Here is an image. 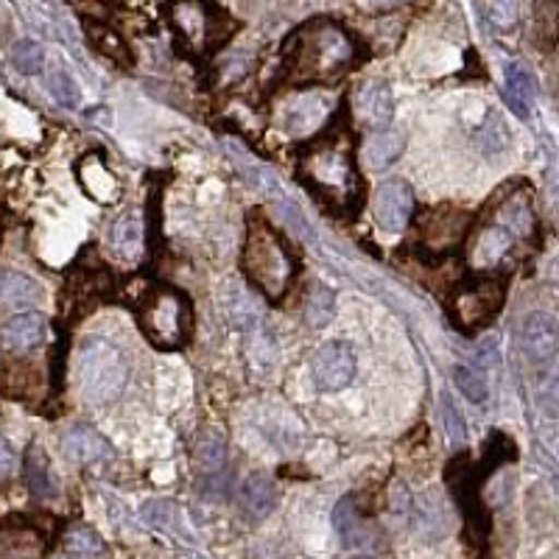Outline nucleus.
I'll return each instance as SVG.
<instances>
[{"instance_id":"7ed1b4c3","label":"nucleus","mask_w":559,"mask_h":559,"mask_svg":"<svg viewBox=\"0 0 559 559\" xmlns=\"http://www.w3.org/2000/svg\"><path fill=\"white\" fill-rule=\"evenodd\" d=\"M243 269L247 277L258 292L266 294L269 299H283L294 280V258L288 254L286 243L274 236L266 224H254L249 229L247 252H243Z\"/></svg>"},{"instance_id":"5701e85b","label":"nucleus","mask_w":559,"mask_h":559,"mask_svg":"<svg viewBox=\"0 0 559 559\" xmlns=\"http://www.w3.org/2000/svg\"><path fill=\"white\" fill-rule=\"evenodd\" d=\"M26 484L32 489V496L37 498H57L59 481L51 471V462L45 459V453L37 445L28 451L26 456Z\"/></svg>"},{"instance_id":"4be33fe9","label":"nucleus","mask_w":559,"mask_h":559,"mask_svg":"<svg viewBox=\"0 0 559 559\" xmlns=\"http://www.w3.org/2000/svg\"><path fill=\"white\" fill-rule=\"evenodd\" d=\"M403 148H406V140L401 138L397 132H386V129H378L372 138L367 140V146H364V159H367L369 168H389L394 159H401Z\"/></svg>"},{"instance_id":"b1692460","label":"nucleus","mask_w":559,"mask_h":559,"mask_svg":"<svg viewBox=\"0 0 559 559\" xmlns=\"http://www.w3.org/2000/svg\"><path fill=\"white\" fill-rule=\"evenodd\" d=\"M496 222L501 224L515 241H521V238H528L534 233V207L528 204V199H509V202L501 204V210H498Z\"/></svg>"},{"instance_id":"423d86ee","label":"nucleus","mask_w":559,"mask_h":559,"mask_svg":"<svg viewBox=\"0 0 559 559\" xmlns=\"http://www.w3.org/2000/svg\"><path fill=\"white\" fill-rule=\"evenodd\" d=\"M168 17L179 39L191 45L193 51H202L224 37V14L210 0H171Z\"/></svg>"},{"instance_id":"c756f323","label":"nucleus","mask_w":559,"mask_h":559,"mask_svg":"<svg viewBox=\"0 0 559 559\" xmlns=\"http://www.w3.org/2000/svg\"><path fill=\"white\" fill-rule=\"evenodd\" d=\"M453 378H456V386L462 389L464 397L473 403H484L487 401V381H484V376L478 372V369H467V367H456L453 369Z\"/></svg>"},{"instance_id":"f3484780","label":"nucleus","mask_w":559,"mask_h":559,"mask_svg":"<svg viewBox=\"0 0 559 559\" xmlns=\"http://www.w3.org/2000/svg\"><path fill=\"white\" fill-rule=\"evenodd\" d=\"M39 297H43V288L34 277L23 272H0V308H9V311H17V308H32L37 306Z\"/></svg>"},{"instance_id":"0eeeda50","label":"nucleus","mask_w":559,"mask_h":559,"mask_svg":"<svg viewBox=\"0 0 559 559\" xmlns=\"http://www.w3.org/2000/svg\"><path fill=\"white\" fill-rule=\"evenodd\" d=\"M311 376L322 392H342L356 378V353L344 342L324 344L313 353Z\"/></svg>"},{"instance_id":"dca6fc26","label":"nucleus","mask_w":559,"mask_h":559,"mask_svg":"<svg viewBox=\"0 0 559 559\" xmlns=\"http://www.w3.org/2000/svg\"><path fill=\"white\" fill-rule=\"evenodd\" d=\"M109 252L123 263L138 261L140 252H143V222H140L138 213H127L118 222L109 227Z\"/></svg>"},{"instance_id":"412c9836","label":"nucleus","mask_w":559,"mask_h":559,"mask_svg":"<svg viewBox=\"0 0 559 559\" xmlns=\"http://www.w3.org/2000/svg\"><path fill=\"white\" fill-rule=\"evenodd\" d=\"M222 308H224V319H227L233 328H241V331L254 328V324H258V319H261V306L254 302L252 294L243 292V288H238V286L224 288Z\"/></svg>"},{"instance_id":"9d476101","label":"nucleus","mask_w":559,"mask_h":559,"mask_svg":"<svg viewBox=\"0 0 559 559\" xmlns=\"http://www.w3.org/2000/svg\"><path fill=\"white\" fill-rule=\"evenodd\" d=\"M356 115L358 121L367 129H372V132L386 129L394 115L392 87L386 82H381V79H372V82L364 84L356 96Z\"/></svg>"},{"instance_id":"473e14b6","label":"nucleus","mask_w":559,"mask_h":559,"mask_svg":"<svg viewBox=\"0 0 559 559\" xmlns=\"http://www.w3.org/2000/svg\"><path fill=\"white\" fill-rule=\"evenodd\" d=\"M442 419H445L448 439H451L453 448H462L464 439H467V428H464V419L459 414V408L453 406V401L442 403Z\"/></svg>"},{"instance_id":"f704fd0d","label":"nucleus","mask_w":559,"mask_h":559,"mask_svg":"<svg viewBox=\"0 0 559 559\" xmlns=\"http://www.w3.org/2000/svg\"><path fill=\"white\" fill-rule=\"evenodd\" d=\"M14 467V453L12 448H9V442L3 437H0V481L12 473Z\"/></svg>"},{"instance_id":"9b49d317","label":"nucleus","mask_w":559,"mask_h":559,"mask_svg":"<svg viewBox=\"0 0 559 559\" xmlns=\"http://www.w3.org/2000/svg\"><path fill=\"white\" fill-rule=\"evenodd\" d=\"M45 338H48V322L34 311L9 317L0 324V344L9 353H32V349L43 347Z\"/></svg>"},{"instance_id":"72a5a7b5","label":"nucleus","mask_w":559,"mask_h":559,"mask_svg":"<svg viewBox=\"0 0 559 559\" xmlns=\"http://www.w3.org/2000/svg\"><path fill=\"white\" fill-rule=\"evenodd\" d=\"M489 17L498 28H512L518 20V0H492L489 3Z\"/></svg>"},{"instance_id":"aec40b11","label":"nucleus","mask_w":559,"mask_h":559,"mask_svg":"<svg viewBox=\"0 0 559 559\" xmlns=\"http://www.w3.org/2000/svg\"><path fill=\"white\" fill-rule=\"evenodd\" d=\"M503 93H507L509 107L515 109L521 118H528L532 112V104L537 98V84H534L532 73L521 64H509L507 79H503Z\"/></svg>"},{"instance_id":"cd10ccee","label":"nucleus","mask_w":559,"mask_h":559,"mask_svg":"<svg viewBox=\"0 0 559 559\" xmlns=\"http://www.w3.org/2000/svg\"><path fill=\"white\" fill-rule=\"evenodd\" d=\"M84 166L96 174V185H87L90 197L96 199V202H104V204L112 202V199L118 197V179H115L96 157H87V163H84Z\"/></svg>"},{"instance_id":"39448f33","label":"nucleus","mask_w":559,"mask_h":559,"mask_svg":"<svg viewBox=\"0 0 559 559\" xmlns=\"http://www.w3.org/2000/svg\"><path fill=\"white\" fill-rule=\"evenodd\" d=\"M302 179L338 204H353L358 197V177L353 159L338 146H322L311 157H306Z\"/></svg>"},{"instance_id":"a211bd4d","label":"nucleus","mask_w":559,"mask_h":559,"mask_svg":"<svg viewBox=\"0 0 559 559\" xmlns=\"http://www.w3.org/2000/svg\"><path fill=\"white\" fill-rule=\"evenodd\" d=\"M503 299L501 283H478L473 292H464L456 302V313L464 319H471L473 324L487 322L489 313L498 311Z\"/></svg>"},{"instance_id":"a878e982","label":"nucleus","mask_w":559,"mask_h":559,"mask_svg":"<svg viewBox=\"0 0 559 559\" xmlns=\"http://www.w3.org/2000/svg\"><path fill=\"white\" fill-rule=\"evenodd\" d=\"M336 317V294L324 286H313V292L306 299V322L311 328H324Z\"/></svg>"},{"instance_id":"bb28decb","label":"nucleus","mask_w":559,"mask_h":559,"mask_svg":"<svg viewBox=\"0 0 559 559\" xmlns=\"http://www.w3.org/2000/svg\"><path fill=\"white\" fill-rule=\"evenodd\" d=\"M197 459L204 471H210V476H216V473H222L224 462H227V442H224L218 433H207V437L199 442Z\"/></svg>"},{"instance_id":"2eb2a0df","label":"nucleus","mask_w":559,"mask_h":559,"mask_svg":"<svg viewBox=\"0 0 559 559\" xmlns=\"http://www.w3.org/2000/svg\"><path fill=\"white\" fill-rule=\"evenodd\" d=\"M62 448L64 453H68V459H73V462L79 464L104 462V459H109V453H112L107 445V439L87 426L68 428L62 437Z\"/></svg>"},{"instance_id":"f03ea898","label":"nucleus","mask_w":559,"mask_h":559,"mask_svg":"<svg viewBox=\"0 0 559 559\" xmlns=\"http://www.w3.org/2000/svg\"><path fill=\"white\" fill-rule=\"evenodd\" d=\"M356 57L353 39L336 23H311L294 37V76L333 79Z\"/></svg>"},{"instance_id":"20e7f679","label":"nucleus","mask_w":559,"mask_h":559,"mask_svg":"<svg viewBox=\"0 0 559 559\" xmlns=\"http://www.w3.org/2000/svg\"><path fill=\"white\" fill-rule=\"evenodd\" d=\"M140 324L157 347H179L191 336V302L177 288H154L140 308Z\"/></svg>"},{"instance_id":"f8f14e48","label":"nucleus","mask_w":559,"mask_h":559,"mask_svg":"<svg viewBox=\"0 0 559 559\" xmlns=\"http://www.w3.org/2000/svg\"><path fill=\"white\" fill-rule=\"evenodd\" d=\"M512 243H515V238L509 236L507 229H503L498 222L481 227L476 233V241H473V247H471L473 269H478V272H489V269H496L498 261H501L503 254L512 249Z\"/></svg>"},{"instance_id":"6e6552de","label":"nucleus","mask_w":559,"mask_h":559,"mask_svg":"<svg viewBox=\"0 0 559 559\" xmlns=\"http://www.w3.org/2000/svg\"><path fill=\"white\" fill-rule=\"evenodd\" d=\"M376 218L386 233H403L414 216V191L412 185L392 179L383 182L376 193Z\"/></svg>"},{"instance_id":"7c9ffc66","label":"nucleus","mask_w":559,"mask_h":559,"mask_svg":"<svg viewBox=\"0 0 559 559\" xmlns=\"http://www.w3.org/2000/svg\"><path fill=\"white\" fill-rule=\"evenodd\" d=\"M12 59H14V64H17V70H23V73L34 76V73H39V70H43L45 53L37 43H32V39H23V43L14 45Z\"/></svg>"},{"instance_id":"2f4dec72","label":"nucleus","mask_w":559,"mask_h":559,"mask_svg":"<svg viewBox=\"0 0 559 559\" xmlns=\"http://www.w3.org/2000/svg\"><path fill=\"white\" fill-rule=\"evenodd\" d=\"M48 87H51L53 98H57L62 107H79V87L76 82L70 79V73H64V70H51V76H48Z\"/></svg>"},{"instance_id":"393cba45","label":"nucleus","mask_w":559,"mask_h":559,"mask_svg":"<svg viewBox=\"0 0 559 559\" xmlns=\"http://www.w3.org/2000/svg\"><path fill=\"white\" fill-rule=\"evenodd\" d=\"M62 548L70 557H102L107 551L102 537L87 526H70L62 537Z\"/></svg>"},{"instance_id":"4468645a","label":"nucleus","mask_w":559,"mask_h":559,"mask_svg":"<svg viewBox=\"0 0 559 559\" xmlns=\"http://www.w3.org/2000/svg\"><path fill=\"white\" fill-rule=\"evenodd\" d=\"M238 501H241L243 515H247L249 521H263V518L272 515V509L277 507V484L269 476H263V473H254V476H249L247 481L241 484V496H238Z\"/></svg>"},{"instance_id":"6ab92c4d","label":"nucleus","mask_w":559,"mask_h":559,"mask_svg":"<svg viewBox=\"0 0 559 559\" xmlns=\"http://www.w3.org/2000/svg\"><path fill=\"white\" fill-rule=\"evenodd\" d=\"M333 526H336L338 537L347 548H364L367 543H372V532L367 528L364 518L358 515L356 496H347L333 512Z\"/></svg>"},{"instance_id":"ddd939ff","label":"nucleus","mask_w":559,"mask_h":559,"mask_svg":"<svg viewBox=\"0 0 559 559\" xmlns=\"http://www.w3.org/2000/svg\"><path fill=\"white\" fill-rule=\"evenodd\" d=\"M328 112H331V104L324 102L322 96H313V93L299 96L297 102L288 104L286 109L288 134H294V138H308V134H313L322 127Z\"/></svg>"},{"instance_id":"1a4fd4ad","label":"nucleus","mask_w":559,"mask_h":559,"mask_svg":"<svg viewBox=\"0 0 559 559\" xmlns=\"http://www.w3.org/2000/svg\"><path fill=\"white\" fill-rule=\"evenodd\" d=\"M518 342L526 358L543 364L557 353V322L551 313H528L518 328Z\"/></svg>"},{"instance_id":"f257e3e1","label":"nucleus","mask_w":559,"mask_h":559,"mask_svg":"<svg viewBox=\"0 0 559 559\" xmlns=\"http://www.w3.org/2000/svg\"><path fill=\"white\" fill-rule=\"evenodd\" d=\"M129 381L123 349L104 336H87L76 356V386L87 406H109L121 397Z\"/></svg>"},{"instance_id":"c85d7f7f","label":"nucleus","mask_w":559,"mask_h":559,"mask_svg":"<svg viewBox=\"0 0 559 559\" xmlns=\"http://www.w3.org/2000/svg\"><path fill=\"white\" fill-rule=\"evenodd\" d=\"M459 213L456 210H437L431 218L426 222V238L431 243H453L459 238V233H462V227H451L448 229V224L456 218Z\"/></svg>"}]
</instances>
